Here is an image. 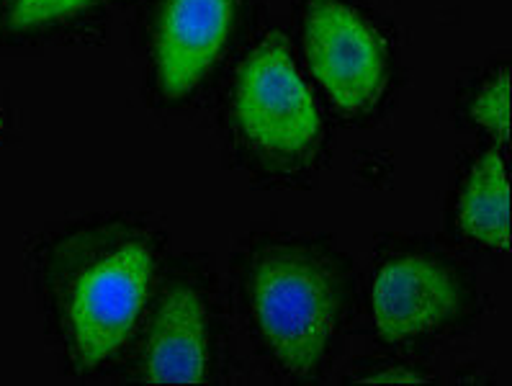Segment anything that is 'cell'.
<instances>
[{
  "mask_svg": "<svg viewBox=\"0 0 512 386\" xmlns=\"http://www.w3.org/2000/svg\"><path fill=\"white\" fill-rule=\"evenodd\" d=\"M250 307L271 356L296 379L325 363L343 314V276L309 245H268L250 268Z\"/></svg>",
  "mask_w": 512,
  "mask_h": 386,
  "instance_id": "cell-1",
  "label": "cell"
},
{
  "mask_svg": "<svg viewBox=\"0 0 512 386\" xmlns=\"http://www.w3.org/2000/svg\"><path fill=\"white\" fill-rule=\"evenodd\" d=\"M152 273L147 242L129 237L70 260L57 286V309L78 366H101L129 343L150 296Z\"/></svg>",
  "mask_w": 512,
  "mask_h": 386,
  "instance_id": "cell-2",
  "label": "cell"
},
{
  "mask_svg": "<svg viewBox=\"0 0 512 386\" xmlns=\"http://www.w3.org/2000/svg\"><path fill=\"white\" fill-rule=\"evenodd\" d=\"M235 116L253 147L273 157L302 155L320 137V111L281 31H268L247 55L237 75Z\"/></svg>",
  "mask_w": 512,
  "mask_h": 386,
  "instance_id": "cell-3",
  "label": "cell"
},
{
  "mask_svg": "<svg viewBox=\"0 0 512 386\" xmlns=\"http://www.w3.org/2000/svg\"><path fill=\"white\" fill-rule=\"evenodd\" d=\"M304 52L314 80L345 114H363L381 101L389 62L381 37L343 0H309Z\"/></svg>",
  "mask_w": 512,
  "mask_h": 386,
  "instance_id": "cell-4",
  "label": "cell"
},
{
  "mask_svg": "<svg viewBox=\"0 0 512 386\" xmlns=\"http://www.w3.org/2000/svg\"><path fill=\"white\" fill-rule=\"evenodd\" d=\"M371 304L381 338L407 343L443 327L461 309V281L438 258L394 255L376 273Z\"/></svg>",
  "mask_w": 512,
  "mask_h": 386,
  "instance_id": "cell-5",
  "label": "cell"
},
{
  "mask_svg": "<svg viewBox=\"0 0 512 386\" xmlns=\"http://www.w3.org/2000/svg\"><path fill=\"white\" fill-rule=\"evenodd\" d=\"M237 0H163L155 24V80L168 101L188 93L222 57Z\"/></svg>",
  "mask_w": 512,
  "mask_h": 386,
  "instance_id": "cell-6",
  "label": "cell"
},
{
  "mask_svg": "<svg viewBox=\"0 0 512 386\" xmlns=\"http://www.w3.org/2000/svg\"><path fill=\"white\" fill-rule=\"evenodd\" d=\"M209 374V317L199 291L178 284L163 296L150 325L142 379L147 384H201Z\"/></svg>",
  "mask_w": 512,
  "mask_h": 386,
  "instance_id": "cell-7",
  "label": "cell"
},
{
  "mask_svg": "<svg viewBox=\"0 0 512 386\" xmlns=\"http://www.w3.org/2000/svg\"><path fill=\"white\" fill-rule=\"evenodd\" d=\"M458 227L489 250H510V178L497 150L484 152L458 196Z\"/></svg>",
  "mask_w": 512,
  "mask_h": 386,
  "instance_id": "cell-8",
  "label": "cell"
},
{
  "mask_svg": "<svg viewBox=\"0 0 512 386\" xmlns=\"http://www.w3.org/2000/svg\"><path fill=\"white\" fill-rule=\"evenodd\" d=\"M469 114L497 145H510V67H502L500 73L484 80Z\"/></svg>",
  "mask_w": 512,
  "mask_h": 386,
  "instance_id": "cell-9",
  "label": "cell"
},
{
  "mask_svg": "<svg viewBox=\"0 0 512 386\" xmlns=\"http://www.w3.org/2000/svg\"><path fill=\"white\" fill-rule=\"evenodd\" d=\"M98 0H11L6 21L11 29L26 31L70 19Z\"/></svg>",
  "mask_w": 512,
  "mask_h": 386,
  "instance_id": "cell-10",
  "label": "cell"
},
{
  "mask_svg": "<svg viewBox=\"0 0 512 386\" xmlns=\"http://www.w3.org/2000/svg\"><path fill=\"white\" fill-rule=\"evenodd\" d=\"M363 384H374V386H381V384H428V376L417 374V371H412V368H402V366H394V368H384V371H379V374L368 376V379H361Z\"/></svg>",
  "mask_w": 512,
  "mask_h": 386,
  "instance_id": "cell-11",
  "label": "cell"
}]
</instances>
